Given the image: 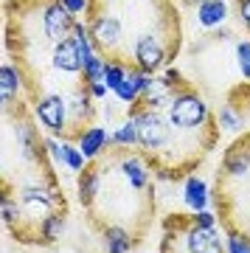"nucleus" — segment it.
Here are the masks:
<instances>
[{"mask_svg":"<svg viewBox=\"0 0 250 253\" xmlns=\"http://www.w3.org/2000/svg\"><path fill=\"white\" fill-rule=\"evenodd\" d=\"M219 126H222L225 132H239L242 126H245V121H242V116L231 104H225V107H219Z\"/></svg>","mask_w":250,"mask_h":253,"instance_id":"obj_24","label":"nucleus"},{"mask_svg":"<svg viewBox=\"0 0 250 253\" xmlns=\"http://www.w3.org/2000/svg\"><path fill=\"white\" fill-rule=\"evenodd\" d=\"M132 54H135L138 68L146 71V73L161 71L163 65H166V51H163L161 40H158L155 34H141V37H138V40H135Z\"/></svg>","mask_w":250,"mask_h":253,"instance_id":"obj_5","label":"nucleus"},{"mask_svg":"<svg viewBox=\"0 0 250 253\" xmlns=\"http://www.w3.org/2000/svg\"><path fill=\"white\" fill-rule=\"evenodd\" d=\"M126 68L121 62H107L104 65V84H107L110 90H118V84L126 79Z\"/></svg>","mask_w":250,"mask_h":253,"instance_id":"obj_25","label":"nucleus"},{"mask_svg":"<svg viewBox=\"0 0 250 253\" xmlns=\"http://www.w3.org/2000/svg\"><path fill=\"white\" fill-rule=\"evenodd\" d=\"M113 144L116 146H135L138 144V121L132 116L113 129Z\"/></svg>","mask_w":250,"mask_h":253,"instance_id":"obj_20","label":"nucleus"},{"mask_svg":"<svg viewBox=\"0 0 250 253\" xmlns=\"http://www.w3.org/2000/svg\"><path fill=\"white\" fill-rule=\"evenodd\" d=\"M228 20V3L225 0H203L197 6V23L203 28H219Z\"/></svg>","mask_w":250,"mask_h":253,"instance_id":"obj_12","label":"nucleus"},{"mask_svg":"<svg viewBox=\"0 0 250 253\" xmlns=\"http://www.w3.org/2000/svg\"><path fill=\"white\" fill-rule=\"evenodd\" d=\"M104 65H107V59H101V56H93L84 68H82V76H84V84L87 82H104Z\"/></svg>","mask_w":250,"mask_h":253,"instance_id":"obj_26","label":"nucleus"},{"mask_svg":"<svg viewBox=\"0 0 250 253\" xmlns=\"http://www.w3.org/2000/svg\"><path fill=\"white\" fill-rule=\"evenodd\" d=\"M34 116L37 121L51 132V135H62L68 126V99L59 93H45L34 101Z\"/></svg>","mask_w":250,"mask_h":253,"instance_id":"obj_3","label":"nucleus"},{"mask_svg":"<svg viewBox=\"0 0 250 253\" xmlns=\"http://www.w3.org/2000/svg\"><path fill=\"white\" fill-rule=\"evenodd\" d=\"M104 248H107V253H129L132 239L121 225H110L104 228Z\"/></svg>","mask_w":250,"mask_h":253,"instance_id":"obj_18","label":"nucleus"},{"mask_svg":"<svg viewBox=\"0 0 250 253\" xmlns=\"http://www.w3.org/2000/svg\"><path fill=\"white\" fill-rule=\"evenodd\" d=\"M186 251L188 253H225L222 239L216 234V228H200L191 222L186 234Z\"/></svg>","mask_w":250,"mask_h":253,"instance_id":"obj_8","label":"nucleus"},{"mask_svg":"<svg viewBox=\"0 0 250 253\" xmlns=\"http://www.w3.org/2000/svg\"><path fill=\"white\" fill-rule=\"evenodd\" d=\"M51 65L56 71L62 73H82V56H79V48L73 42V37L62 40L54 45V54H51Z\"/></svg>","mask_w":250,"mask_h":253,"instance_id":"obj_9","label":"nucleus"},{"mask_svg":"<svg viewBox=\"0 0 250 253\" xmlns=\"http://www.w3.org/2000/svg\"><path fill=\"white\" fill-rule=\"evenodd\" d=\"M208 186L203 177H188L186 180V189H183V203H186L191 211H206L208 208Z\"/></svg>","mask_w":250,"mask_h":253,"instance_id":"obj_14","label":"nucleus"},{"mask_svg":"<svg viewBox=\"0 0 250 253\" xmlns=\"http://www.w3.org/2000/svg\"><path fill=\"white\" fill-rule=\"evenodd\" d=\"M98 189H101V172L98 169H84L79 172V200L82 206H90L96 200Z\"/></svg>","mask_w":250,"mask_h":253,"instance_id":"obj_17","label":"nucleus"},{"mask_svg":"<svg viewBox=\"0 0 250 253\" xmlns=\"http://www.w3.org/2000/svg\"><path fill=\"white\" fill-rule=\"evenodd\" d=\"M17 141H20V152H23V158H34L37 149H40V141H37V132H34V126H28V124H20L17 126Z\"/></svg>","mask_w":250,"mask_h":253,"instance_id":"obj_22","label":"nucleus"},{"mask_svg":"<svg viewBox=\"0 0 250 253\" xmlns=\"http://www.w3.org/2000/svg\"><path fill=\"white\" fill-rule=\"evenodd\" d=\"M225 248H228V253H250V239L242 234H228Z\"/></svg>","mask_w":250,"mask_h":253,"instance_id":"obj_28","label":"nucleus"},{"mask_svg":"<svg viewBox=\"0 0 250 253\" xmlns=\"http://www.w3.org/2000/svg\"><path fill=\"white\" fill-rule=\"evenodd\" d=\"M73 26H76V20L73 14L62 6V0H51L42 11V31L48 37V42H62L68 37L73 34Z\"/></svg>","mask_w":250,"mask_h":253,"instance_id":"obj_4","label":"nucleus"},{"mask_svg":"<svg viewBox=\"0 0 250 253\" xmlns=\"http://www.w3.org/2000/svg\"><path fill=\"white\" fill-rule=\"evenodd\" d=\"M110 144H113V132H107L104 126H87V129L79 132V149H82V155H84L87 161L98 158Z\"/></svg>","mask_w":250,"mask_h":253,"instance_id":"obj_10","label":"nucleus"},{"mask_svg":"<svg viewBox=\"0 0 250 253\" xmlns=\"http://www.w3.org/2000/svg\"><path fill=\"white\" fill-rule=\"evenodd\" d=\"M194 225H200V228H216V214L214 211H197L194 214Z\"/></svg>","mask_w":250,"mask_h":253,"instance_id":"obj_30","label":"nucleus"},{"mask_svg":"<svg viewBox=\"0 0 250 253\" xmlns=\"http://www.w3.org/2000/svg\"><path fill=\"white\" fill-rule=\"evenodd\" d=\"M20 87H23V73L11 62H3V68H0V99L6 107H11L17 101Z\"/></svg>","mask_w":250,"mask_h":253,"instance_id":"obj_11","label":"nucleus"},{"mask_svg":"<svg viewBox=\"0 0 250 253\" xmlns=\"http://www.w3.org/2000/svg\"><path fill=\"white\" fill-rule=\"evenodd\" d=\"M132 118L138 121V144H141L149 155L161 152V149L169 146L171 129H174V126L169 124L166 116H161L158 110H138Z\"/></svg>","mask_w":250,"mask_h":253,"instance_id":"obj_2","label":"nucleus"},{"mask_svg":"<svg viewBox=\"0 0 250 253\" xmlns=\"http://www.w3.org/2000/svg\"><path fill=\"white\" fill-rule=\"evenodd\" d=\"M40 242H45V245H54L56 239H62V234H65V217L62 214H45L42 217V222H40Z\"/></svg>","mask_w":250,"mask_h":253,"instance_id":"obj_16","label":"nucleus"},{"mask_svg":"<svg viewBox=\"0 0 250 253\" xmlns=\"http://www.w3.org/2000/svg\"><path fill=\"white\" fill-rule=\"evenodd\" d=\"M236 6H239V17H242V23H245V26L250 28V0H239Z\"/></svg>","mask_w":250,"mask_h":253,"instance_id":"obj_34","label":"nucleus"},{"mask_svg":"<svg viewBox=\"0 0 250 253\" xmlns=\"http://www.w3.org/2000/svg\"><path fill=\"white\" fill-rule=\"evenodd\" d=\"M62 6L71 11L73 17H76V14H82V11L87 9V0H62Z\"/></svg>","mask_w":250,"mask_h":253,"instance_id":"obj_32","label":"nucleus"},{"mask_svg":"<svg viewBox=\"0 0 250 253\" xmlns=\"http://www.w3.org/2000/svg\"><path fill=\"white\" fill-rule=\"evenodd\" d=\"M222 172L228 174V177H248L250 172V149H245L242 144L231 146L228 149V155H225V161H222Z\"/></svg>","mask_w":250,"mask_h":253,"instance_id":"obj_13","label":"nucleus"},{"mask_svg":"<svg viewBox=\"0 0 250 253\" xmlns=\"http://www.w3.org/2000/svg\"><path fill=\"white\" fill-rule=\"evenodd\" d=\"M56 200L59 197L54 194V189L45 191L42 186H23V189H20V203H23V206L28 208V214L37 219V228L42 222L37 214H51V208H54Z\"/></svg>","mask_w":250,"mask_h":253,"instance_id":"obj_7","label":"nucleus"},{"mask_svg":"<svg viewBox=\"0 0 250 253\" xmlns=\"http://www.w3.org/2000/svg\"><path fill=\"white\" fill-rule=\"evenodd\" d=\"M116 93V99L121 101V104H138L141 101V87H138V82H135V71L126 73V79L118 84V90Z\"/></svg>","mask_w":250,"mask_h":253,"instance_id":"obj_21","label":"nucleus"},{"mask_svg":"<svg viewBox=\"0 0 250 253\" xmlns=\"http://www.w3.org/2000/svg\"><path fill=\"white\" fill-rule=\"evenodd\" d=\"M84 87H87V93L93 96V99H104V96H107V90H110L104 82H87Z\"/></svg>","mask_w":250,"mask_h":253,"instance_id":"obj_31","label":"nucleus"},{"mask_svg":"<svg viewBox=\"0 0 250 253\" xmlns=\"http://www.w3.org/2000/svg\"><path fill=\"white\" fill-rule=\"evenodd\" d=\"M90 37H93L96 48H101V51H113V48L121 42V37H124V26H121V20L118 17L98 14V17H93V23H90Z\"/></svg>","mask_w":250,"mask_h":253,"instance_id":"obj_6","label":"nucleus"},{"mask_svg":"<svg viewBox=\"0 0 250 253\" xmlns=\"http://www.w3.org/2000/svg\"><path fill=\"white\" fill-rule=\"evenodd\" d=\"M20 217H23V211L17 208V203L11 197H3V219H6L9 225H14V222H20Z\"/></svg>","mask_w":250,"mask_h":253,"instance_id":"obj_29","label":"nucleus"},{"mask_svg":"<svg viewBox=\"0 0 250 253\" xmlns=\"http://www.w3.org/2000/svg\"><path fill=\"white\" fill-rule=\"evenodd\" d=\"M236 59H239L242 79H250V40H239L236 42Z\"/></svg>","mask_w":250,"mask_h":253,"instance_id":"obj_27","label":"nucleus"},{"mask_svg":"<svg viewBox=\"0 0 250 253\" xmlns=\"http://www.w3.org/2000/svg\"><path fill=\"white\" fill-rule=\"evenodd\" d=\"M90 101H93V96L87 93V87H76V90L71 93V99H68V113L73 116V121H82V116H90V113H93Z\"/></svg>","mask_w":250,"mask_h":253,"instance_id":"obj_19","label":"nucleus"},{"mask_svg":"<svg viewBox=\"0 0 250 253\" xmlns=\"http://www.w3.org/2000/svg\"><path fill=\"white\" fill-rule=\"evenodd\" d=\"M45 146H48V152H51V158H54L56 163H62V144H59L56 138H48Z\"/></svg>","mask_w":250,"mask_h":253,"instance_id":"obj_33","label":"nucleus"},{"mask_svg":"<svg viewBox=\"0 0 250 253\" xmlns=\"http://www.w3.org/2000/svg\"><path fill=\"white\" fill-rule=\"evenodd\" d=\"M188 3H197V6H200V3H203V0H188Z\"/></svg>","mask_w":250,"mask_h":253,"instance_id":"obj_35","label":"nucleus"},{"mask_svg":"<svg viewBox=\"0 0 250 253\" xmlns=\"http://www.w3.org/2000/svg\"><path fill=\"white\" fill-rule=\"evenodd\" d=\"M166 118H169V124L180 132H194V129H203L208 124V104L197 93L191 90H183V93H174L169 101V107H166Z\"/></svg>","mask_w":250,"mask_h":253,"instance_id":"obj_1","label":"nucleus"},{"mask_svg":"<svg viewBox=\"0 0 250 253\" xmlns=\"http://www.w3.org/2000/svg\"><path fill=\"white\" fill-rule=\"evenodd\" d=\"M121 172H124L126 183L132 189H146L149 186V169H146V163L141 158H124L121 161Z\"/></svg>","mask_w":250,"mask_h":253,"instance_id":"obj_15","label":"nucleus"},{"mask_svg":"<svg viewBox=\"0 0 250 253\" xmlns=\"http://www.w3.org/2000/svg\"><path fill=\"white\" fill-rule=\"evenodd\" d=\"M84 163H87V158L82 155L79 146L65 144V141H62V166H65V169H71V172H82V169H84Z\"/></svg>","mask_w":250,"mask_h":253,"instance_id":"obj_23","label":"nucleus"}]
</instances>
